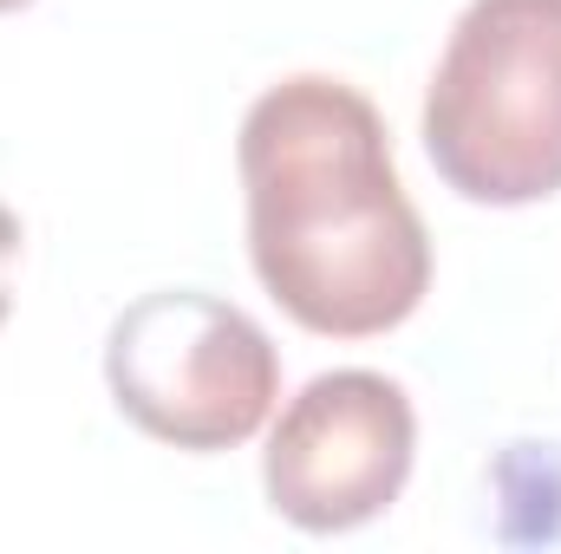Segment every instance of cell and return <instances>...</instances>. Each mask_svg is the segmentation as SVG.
<instances>
[{
  "instance_id": "3957f363",
  "label": "cell",
  "mask_w": 561,
  "mask_h": 554,
  "mask_svg": "<svg viewBox=\"0 0 561 554\" xmlns=\"http://www.w3.org/2000/svg\"><path fill=\"white\" fill-rule=\"evenodd\" d=\"M105 385L144 437L216 457L268 430L280 405V353L236 300L157 287L112 320Z\"/></svg>"
},
{
  "instance_id": "277c9868",
  "label": "cell",
  "mask_w": 561,
  "mask_h": 554,
  "mask_svg": "<svg viewBox=\"0 0 561 554\" xmlns=\"http://www.w3.org/2000/svg\"><path fill=\"white\" fill-rule=\"evenodd\" d=\"M419 463V412L399 379L346 366L307 379L275 417L262 450V489L300 535H353L379 522Z\"/></svg>"
},
{
  "instance_id": "5b68a950",
  "label": "cell",
  "mask_w": 561,
  "mask_h": 554,
  "mask_svg": "<svg viewBox=\"0 0 561 554\" xmlns=\"http://www.w3.org/2000/svg\"><path fill=\"white\" fill-rule=\"evenodd\" d=\"M20 255H26V229H20V216L0 203V320H7V307H13V280H20Z\"/></svg>"
},
{
  "instance_id": "7a4b0ae2",
  "label": "cell",
  "mask_w": 561,
  "mask_h": 554,
  "mask_svg": "<svg viewBox=\"0 0 561 554\" xmlns=\"http://www.w3.org/2000/svg\"><path fill=\"white\" fill-rule=\"evenodd\" d=\"M424 157L463 203L561 189V0H470L424 85Z\"/></svg>"
},
{
  "instance_id": "6da1fadb",
  "label": "cell",
  "mask_w": 561,
  "mask_h": 554,
  "mask_svg": "<svg viewBox=\"0 0 561 554\" xmlns=\"http://www.w3.org/2000/svg\"><path fill=\"white\" fill-rule=\"evenodd\" d=\"M249 262L280 313L320 339H379L431 293V235L399 183L379 105L333 79L268 85L236 138Z\"/></svg>"
},
{
  "instance_id": "8992f818",
  "label": "cell",
  "mask_w": 561,
  "mask_h": 554,
  "mask_svg": "<svg viewBox=\"0 0 561 554\" xmlns=\"http://www.w3.org/2000/svg\"><path fill=\"white\" fill-rule=\"evenodd\" d=\"M20 7H33V0H0V13H20Z\"/></svg>"
}]
</instances>
